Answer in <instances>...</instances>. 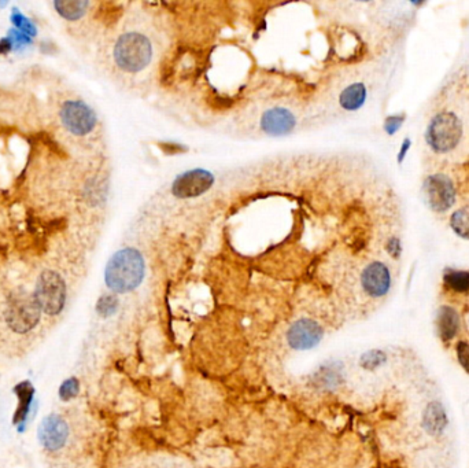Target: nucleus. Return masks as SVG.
<instances>
[{"mask_svg": "<svg viewBox=\"0 0 469 468\" xmlns=\"http://www.w3.org/2000/svg\"><path fill=\"white\" fill-rule=\"evenodd\" d=\"M424 426L431 435L442 434L444 427L447 426L446 412L439 402H431L424 413Z\"/></svg>", "mask_w": 469, "mask_h": 468, "instance_id": "15", "label": "nucleus"}, {"mask_svg": "<svg viewBox=\"0 0 469 468\" xmlns=\"http://www.w3.org/2000/svg\"><path fill=\"white\" fill-rule=\"evenodd\" d=\"M297 118L293 111L284 107H274L265 111L261 118V130L270 136H283L294 131Z\"/></svg>", "mask_w": 469, "mask_h": 468, "instance_id": "12", "label": "nucleus"}, {"mask_svg": "<svg viewBox=\"0 0 469 468\" xmlns=\"http://www.w3.org/2000/svg\"><path fill=\"white\" fill-rule=\"evenodd\" d=\"M409 146H410V140H409V139H406V140L403 142L402 149H401V153H400V163L402 161L403 157L406 156V151H407Z\"/></svg>", "mask_w": 469, "mask_h": 468, "instance_id": "25", "label": "nucleus"}, {"mask_svg": "<svg viewBox=\"0 0 469 468\" xmlns=\"http://www.w3.org/2000/svg\"><path fill=\"white\" fill-rule=\"evenodd\" d=\"M368 91L363 83H354L344 88L339 97V104L346 111H356L367 102Z\"/></svg>", "mask_w": 469, "mask_h": 468, "instance_id": "14", "label": "nucleus"}, {"mask_svg": "<svg viewBox=\"0 0 469 468\" xmlns=\"http://www.w3.org/2000/svg\"><path fill=\"white\" fill-rule=\"evenodd\" d=\"M34 300L47 315H58L66 301V286L59 273L44 270L36 284Z\"/></svg>", "mask_w": 469, "mask_h": 468, "instance_id": "4", "label": "nucleus"}, {"mask_svg": "<svg viewBox=\"0 0 469 468\" xmlns=\"http://www.w3.org/2000/svg\"><path fill=\"white\" fill-rule=\"evenodd\" d=\"M114 62L127 73H139L153 60V44L147 36L128 32L120 36L113 51Z\"/></svg>", "mask_w": 469, "mask_h": 468, "instance_id": "2", "label": "nucleus"}, {"mask_svg": "<svg viewBox=\"0 0 469 468\" xmlns=\"http://www.w3.org/2000/svg\"><path fill=\"white\" fill-rule=\"evenodd\" d=\"M117 306H118V301H117L115 297L104 296L98 302L97 309H98V312L101 313L102 316H110L117 310Z\"/></svg>", "mask_w": 469, "mask_h": 468, "instance_id": "21", "label": "nucleus"}, {"mask_svg": "<svg viewBox=\"0 0 469 468\" xmlns=\"http://www.w3.org/2000/svg\"><path fill=\"white\" fill-rule=\"evenodd\" d=\"M323 327L312 319L297 320L287 333V342L293 349L307 350L318 345L323 339Z\"/></svg>", "mask_w": 469, "mask_h": 468, "instance_id": "9", "label": "nucleus"}, {"mask_svg": "<svg viewBox=\"0 0 469 468\" xmlns=\"http://www.w3.org/2000/svg\"><path fill=\"white\" fill-rule=\"evenodd\" d=\"M444 284L456 293L469 291V272L449 270L444 273Z\"/></svg>", "mask_w": 469, "mask_h": 468, "instance_id": "17", "label": "nucleus"}, {"mask_svg": "<svg viewBox=\"0 0 469 468\" xmlns=\"http://www.w3.org/2000/svg\"><path fill=\"white\" fill-rule=\"evenodd\" d=\"M450 227L456 234L469 240V207H463L451 214Z\"/></svg>", "mask_w": 469, "mask_h": 468, "instance_id": "18", "label": "nucleus"}, {"mask_svg": "<svg viewBox=\"0 0 469 468\" xmlns=\"http://www.w3.org/2000/svg\"><path fill=\"white\" fill-rule=\"evenodd\" d=\"M460 329V316L450 306H442L438 312V331L442 340H451Z\"/></svg>", "mask_w": 469, "mask_h": 468, "instance_id": "13", "label": "nucleus"}, {"mask_svg": "<svg viewBox=\"0 0 469 468\" xmlns=\"http://www.w3.org/2000/svg\"><path fill=\"white\" fill-rule=\"evenodd\" d=\"M146 275V263L140 252L134 247L118 250L108 260L104 270V282L114 293H130L140 286Z\"/></svg>", "mask_w": 469, "mask_h": 468, "instance_id": "1", "label": "nucleus"}, {"mask_svg": "<svg viewBox=\"0 0 469 468\" xmlns=\"http://www.w3.org/2000/svg\"><path fill=\"white\" fill-rule=\"evenodd\" d=\"M463 125L457 116L442 111L431 120L426 131V140L436 153L451 151L461 139Z\"/></svg>", "mask_w": 469, "mask_h": 468, "instance_id": "3", "label": "nucleus"}, {"mask_svg": "<svg viewBox=\"0 0 469 468\" xmlns=\"http://www.w3.org/2000/svg\"><path fill=\"white\" fill-rule=\"evenodd\" d=\"M403 120H405L403 116H393V117H388L387 121H386V124H384L386 131L390 135L396 134V132L401 128V125L403 124Z\"/></svg>", "mask_w": 469, "mask_h": 468, "instance_id": "24", "label": "nucleus"}, {"mask_svg": "<svg viewBox=\"0 0 469 468\" xmlns=\"http://www.w3.org/2000/svg\"><path fill=\"white\" fill-rule=\"evenodd\" d=\"M40 306L34 297L18 294L14 296L7 308V322L13 331L18 334L28 333L40 320Z\"/></svg>", "mask_w": 469, "mask_h": 468, "instance_id": "5", "label": "nucleus"}, {"mask_svg": "<svg viewBox=\"0 0 469 468\" xmlns=\"http://www.w3.org/2000/svg\"><path fill=\"white\" fill-rule=\"evenodd\" d=\"M69 427L65 419L57 413L47 416L38 430L41 445L51 452L59 450L66 443Z\"/></svg>", "mask_w": 469, "mask_h": 468, "instance_id": "11", "label": "nucleus"}, {"mask_svg": "<svg viewBox=\"0 0 469 468\" xmlns=\"http://www.w3.org/2000/svg\"><path fill=\"white\" fill-rule=\"evenodd\" d=\"M384 360H386V356L382 352L373 350L363 357L361 364L368 369H372V368L379 367L382 363H384Z\"/></svg>", "mask_w": 469, "mask_h": 468, "instance_id": "22", "label": "nucleus"}, {"mask_svg": "<svg viewBox=\"0 0 469 468\" xmlns=\"http://www.w3.org/2000/svg\"><path fill=\"white\" fill-rule=\"evenodd\" d=\"M78 380L76 378H70L67 379L66 382L62 385L61 390H59V397L64 400V401H69L71 399H74L78 393Z\"/></svg>", "mask_w": 469, "mask_h": 468, "instance_id": "20", "label": "nucleus"}, {"mask_svg": "<svg viewBox=\"0 0 469 468\" xmlns=\"http://www.w3.org/2000/svg\"><path fill=\"white\" fill-rule=\"evenodd\" d=\"M90 3L84 0H58L54 1V7L57 8L58 14L62 15L65 20L76 21L80 20L88 8Z\"/></svg>", "mask_w": 469, "mask_h": 468, "instance_id": "16", "label": "nucleus"}, {"mask_svg": "<svg viewBox=\"0 0 469 468\" xmlns=\"http://www.w3.org/2000/svg\"><path fill=\"white\" fill-rule=\"evenodd\" d=\"M61 120L70 134L84 136L92 132L97 125L95 111L83 101H67L61 110Z\"/></svg>", "mask_w": 469, "mask_h": 468, "instance_id": "7", "label": "nucleus"}, {"mask_svg": "<svg viewBox=\"0 0 469 468\" xmlns=\"http://www.w3.org/2000/svg\"><path fill=\"white\" fill-rule=\"evenodd\" d=\"M361 284L370 297H383L391 287V272L386 264L373 261L364 268L361 275Z\"/></svg>", "mask_w": 469, "mask_h": 468, "instance_id": "10", "label": "nucleus"}, {"mask_svg": "<svg viewBox=\"0 0 469 468\" xmlns=\"http://www.w3.org/2000/svg\"><path fill=\"white\" fill-rule=\"evenodd\" d=\"M424 195L431 210L443 213L456 201V188L446 174H433L424 181Z\"/></svg>", "mask_w": 469, "mask_h": 468, "instance_id": "8", "label": "nucleus"}, {"mask_svg": "<svg viewBox=\"0 0 469 468\" xmlns=\"http://www.w3.org/2000/svg\"><path fill=\"white\" fill-rule=\"evenodd\" d=\"M457 355L460 364L469 372V346L467 342H460L457 345Z\"/></svg>", "mask_w": 469, "mask_h": 468, "instance_id": "23", "label": "nucleus"}, {"mask_svg": "<svg viewBox=\"0 0 469 468\" xmlns=\"http://www.w3.org/2000/svg\"><path fill=\"white\" fill-rule=\"evenodd\" d=\"M11 21L20 29L21 34H27V36H34L36 34V28H34V24L25 15L18 13L17 10L13 11Z\"/></svg>", "mask_w": 469, "mask_h": 468, "instance_id": "19", "label": "nucleus"}, {"mask_svg": "<svg viewBox=\"0 0 469 468\" xmlns=\"http://www.w3.org/2000/svg\"><path fill=\"white\" fill-rule=\"evenodd\" d=\"M214 184V176L206 169H190L178 174L172 184V194L178 200L198 198Z\"/></svg>", "mask_w": 469, "mask_h": 468, "instance_id": "6", "label": "nucleus"}]
</instances>
